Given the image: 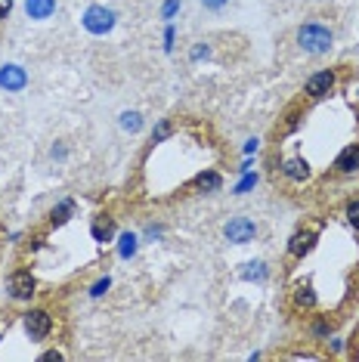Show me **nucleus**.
Wrapping results in <instances>:
<instances>
[{
    "label": "nucleus",
    "mask_w": 359,
    "mask_h": 362,
    "mask_svg": "<svg viewBox=\"0 0 359 362\" xmlns=\"http://www.w3.org/2000/svg\"><path fill=\"white\" fill-rule=\"evenodd\" d=\"M298 47L307 56H325L334 47V31L322 22H307V25L298 28Z\"/></svg>",
    "instance_id": "f257e3e1"
},
{
    "label": "nucleus",
    "mask_w": 359,
    "mask_h": 362,
    "mask_svg": "<svg viewBox=\"0 0 359 362\" xmlns=\"http://www.w3.org/2000/svg\"><path fill=\"white\" fill-rule=\"evenodd\" d=\"M81 25H84L93 37H105L112 28L118 25V13L105 4H90L84 10V16H81Z\"/></svg>",
    "instance_id": "f03ea898"
},
{
    "label": "nucleus",
    "mask_w": 359,
    "mask_h": 362,
    "mask_svg": "<svg viewBox=\"0 0 359 362\" xmlns=\"http://www.w3.org/2000/svg\"><path fill=\"white\" fill-rule=\"evenodd\" d=\"M6 294L16 300V303H28L31 298L37 294V279L31 276V269H16L6 279Z\"/></svg>",
    "instance_id": "7ed1b4c3"
},
{
    "label": "nucleus",
    "mask_w": 359,
    "mask_h": 362,
    "mask_svg": "<svg viewBox=\"0 0 359 362\" xmlns=\"http://www.w3.org/2000/svg\"><path fill=\"white\" fill-rule=\"evenodd\" d=\"M22 325H25V334L31 337V341H47V337L53 334V316L47 310H28L22 313Z\"/></svg>",
    "instance_id": "20e7f679"
},
{
    "label": "nucleus",
    "mask_w": 359,
    "mask_h": 362,
    "mask_svg": "<svg viewBox=\"0 0 359 362\" xmlns=\"http://www.w3.org/2000/svg\"><path fill=\"white\" fill-rule=\"evenodd\" d=\"M257 235V223L251 217H230L223 226V238L230 245H248Z\"/></svg>",
    "instance_id": "39448f33"
},
{
    "label": "nucleus",
    "mask_w": 359,
    "mask_h": 362,
    "mask_svg": "<svg viewBox=\"0 0 359 362\" xmlns=\"http://www.w3.org/2000/svg\"><path fill=\"white\" fill-rule=\"evenodd\" d=\"M279 174L288 180V183L304 186L307 180L313 177V170H310V161L304 158V155H285V158L279 161Z\"/></svg>",
    "instance_id": "423d86ee"
},
{
    "label": "nucleus",
    "mask_w": 359,
    "mask_h": 362,
    "mask_svg": "<svg viewBox=\"0 0 359 362\" xmlns=\"http://www.w3.org/2000/svg\"><path fill=\"white\" fill-rule=\"evenodd\" d=\"M334 84H338L334 69H322V71H316V75L304 84V96H307V100H322V96H329L334 90Z\"/></svg>",
    "instance_id": "0eeeda50"
},
{
    "label": "nucleus",
    "mask_w": 359,
    "mask_h": 362,
    "mask_svg": "<svg viewBox=\"0 0 359 362\" xmlns=\"http://www.w3.org/2000/svg\"><path fill=\"white\" fill-rule=\"evenodd\" d=\"M25 87H28V71L22 69V65H16V62L0 65V90H6V93H22Z\"/></svg>",
    "instance_id": "6e6552de"
},
{
    "label": "nucleus",
    "mask_w": 359,
    "mask_h": 362,
    "mask_svg": "<svg viewBox=\"0 0 359 362\" xmlns=\"http://www.w3.org/2000/svg\"><path fill=\"white\" fill-rule=\"evenodd\" d=\"M316 229H310V226H304V229H298L295 235L288 238V257H295V260H304L310 251L316 248Z\"/></svg>",
    "instance_id": "1a4fd4ad"
},
{
    "label": "nucleus",
    "mask_w": 359,
    "mask_h": 362,
    "mask_svg": "<svg viewBox=\"0 0 359 362\" xmlns=\"http://www.w3.org/2000/svg\"><path fill=\"white\" fill-rule=\"evenodd\" d=\"M334 170H338V174H356L359 170V143L344 146V152L334 158Z\"/></svg>",
    "instance_id": "9d476101"
},
{
    "label": "nucleus",
    "mask_w": 359,
    "mask_h": 362,
    "mask_svg": "<svg viewBox=\"0 0 359 362\" xmlns=\"http://www.w3.org/2000/svg\"><path fill=\"white\" fill-rule=\"evenodd\" d=\"M220 186H223V177H220L214 168H205L192 177V189H199V192H217Z\"/></svg>",
    "instance_id": "9b49d317"
},
{
    "label": "nucleus",
    "mask_w": 359,
    "mask_h": 362,
    "mask_svg": "<svg viewBox=\"0 0 359 362\" xmlns=\"http://www.w3.org/2000/svg\"><path fill=\"white\" fill-rule=\"evenodd\" d=\"M56 13V0H25V16L35 22H44Z\"/></svg>",
    "instance_id": "f8f14e48"
},
{
    "label": "nucleus",
    "mask_w": 359,
    "mask_h": 362,
    "mask_svg": "<svg viewBox=\"0 0 359 362\" xmlns=\"http://www.w3.org/2000/svg\"><path fill=\"white\" fill-rule=\"evenodd\" d=\"M118 124H121L124 134H140V130H143V115L136 112V109H127V112H121Z\"/></svg>",
    "instance_id": "ddd939ff"
},
{
    "label": "nucleus",
    "mask_w": 359,
    "mask_h": 362,
    "mask_svg": "<svg viewBox=\"0 0 359 362\" xmlns=\"http://www.w3.org/2000/svg\"><path fill=\"white\" fill-rule=\"evenodd\" d=\"M266 276H269V269L264 260H251L242 269V279H248V282H266Z\"/></svg>",
    "instance_id": "4468645a"
},
{
    "label": "nucleus",
    "mask_w": 359,
    "mask_h": 362,
    "mask_svg": "<svg viewBox=\"0 0 359 362\" xmlns=\"http://www.w3.org/2000/svg\"><path fill=\"white\" fill-rule=\"evenodd\" d=\"M112 235H115V223H112L109 217H96V223H93L96 242H112Z\"/></svg>",
    "instance_id": "2eb2a0df"
},
{
    "label": "nucleus",
    "mask_w": 359,
    "mask_h": 362,
    "mask_svg": "<svg viewBox=\"0 0 359 362\" xmlns=\"http://www.w3.org/2000/svg\"><path fill=\"white\" fill-rule=\"evenodd\" d=\"M75 214V202H59L56 208L50 211V226H62L65 220Z\"/></svg>",
    "instance_id": "dca6fc26"
},
{
    "label": "nucleus",
    "mask_w": 359,
    "mask_h": 362,
    "mask_svg": "<svg viewBox=\"0 0 359 362\" xmlns=\"http://www.w3.org/2000/svg\"><path fill=\"white\" fill-rule=\"evenodd\" d=\"M295 303L300 310H313L316 307V291L310 285H300V288H295Z\"/></svg>",
    "instance_id": "f3484780"
},
{
    "label": "nucleus",
    "mask_w": 359,
    "mask_h": 362,
    "mask_svg": "<svg viewBox=\"0 0 359 362\" xmlns=\"http://www.w3.org/2000/svg\"><path fill=\"white\" fill-rule=\"evenodd\" d=\"M136 242H140V238H136L134 233H124V235H121V257H134V254H136Z\"/></svg>",
    "instance_id": "a211bd4d"
},
{
    "label": "nucleus",
    "mask_w": 359,
    "mask_h": 362,
    "mask_svg": "<svg viewBox=\"0 0 359 362\" xmlns=\"http://www.w3.org/2000/svg\"><path fill=\"white\" fill-rule=\"evenodd\" d=\"M344 217H347V223H350V226H353V229H359V199L347 202V208H344Z\"/></svg>",
    "instance_id": "6ab92c4d"
},
{
    "label": "nucleus",
    "mask_w": 359,
    "mask_h": 362,
    "mask_svg": "<svg viewBox=\"0 0 359 362\" xmlns=\"http://www.w3.org/2000/svg\"><path fill=\"white\" fill-rule=\"evenodd\" d=\"M177 13H180V0H165V6H161V19L170 22Z\"/></svg>",
    "instance_id": "aec40b11"
},
{
    "label": "nucleus",
    "mask_w": 359,
    "mask_h": 362,
    "mask_svg": "<svg viewBox=\"0 0 359 362\" xmlns=\"http://www.w3.org/2000/svg\"><path fill=\"white\" fill-rule=\"evenodd\" d=\"M109 288H112V279L105 276V279H100V282H96L93 288H90V298H102V294L109 291Z\"/></svg>",
    "instance_id": "412c9836"
},
{
    "label": "nucleus",
    "mask_w": 359,
    "mask_h": 362,
    "mask_svg": "<svg viewBox=\"0 0 359 362\" xmlns=\"http://www.w3.org/2000/svg\"><path fill=\"white\" fill-rule=\"evenodd\" d=\"M254 186H257V174H248V177H245L242 183H239V186L233 189V192H235V195H245V192H248V189H254Z\"/></svg>",
    "instance_id": "4be33fe9"
},
{
    "label": "nucleus",
    "mask_w": 359,
    "mask_h": 362,
    "mask_svg": "<svg viewBox=\"0 0 359 362\" xmlns=\"http://www.w3.org/2000/svg\"><path fill=\"white\" fill-rule=\"evenodd\" d=\"M205 10H211V13H220V10H226L230 6V0H199Z\"/></svg>",
    "instance_id": "5701e85b"
},
{
    "label": "nucleus",
    "mask_w": 359,
    "mask_h": 362,
    "mask_svg": "<svg viewBox=\"0 0 359 362\" xmlns=\"http://www.w3.org/2000/svg\"><path fill=\"white\" fill-rule=\"evenodd\" d=\"M161 233H165L161 226H149V229H146V238H149V242H155V238H161Z\"/></svg>",
    "instance_id": "b1692460"
},
{
    "label": "nucleus",
    "mask_w": 359,
    "mask_h": 362,
    "mask_svg": "<svg viewBox=\"0 0 359 362\" xmlns=\"http://www.w3.org/2000/svg\"><path fill=\"white\" fill-rule=\"evenodd\" d=\"M10 10H13V0H0V19H6Z\"/></svg>",
    "instance_id": "393cba45"
},
{
    "label": "nucleus",
    "mask_w": 359,
    "mask_h": 362,
    "mask_svg": "<svg viewBox=\"0 0 359 362\" xmlns=\"http://www.w3.org/2000/svg\"><path fill=\"white\" fill-rule=\"evenodd\" d=\"M40 359H47V362H53V359H62V353L59 350H50V353H44Z\"/></svg>",
    "instance_id": "a878e982"
},
{
    "label": "nucleus",
    "mask_w": 359,
    "mask_h": 362,
    "mask_svg": "<svg viewBox=\"0 0 359 362\" xmlns=\"http://www.w3.org/2000/svg\"><path fill=\"white\" fill-rule=\"evenodd\" d=\"M201 56H208V47H195L192 50V59H201Z\"/></svg>",
    "instance_id": "bb28decb"
},
{
    "label": "nucleus",
    "mask_w": 359,
    "mask_h": 362,
    "mask_svg": "<svg viewBox=\"0 0 359 362\" xmlns=\"http://www.w3.org/2000/svg\"><path fill=\"white\" fill-rule=\"evenodd\" d=\"M53 158H65V149H62V146H53Z\"/></svg>",
    "instance_id": "cd10ccee"
}]
</instances>
